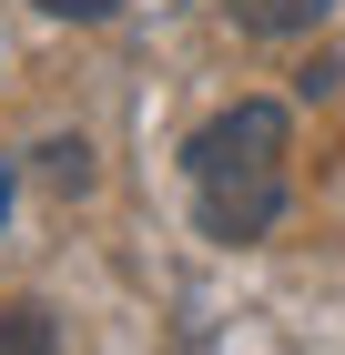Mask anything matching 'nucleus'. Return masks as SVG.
I'll return each instance as SVG.
<instances>
[{
  "instance_id": "f257e3e1",
  "label": "nucleus",
  "mask_w": 345,
  "mask_h": 355,
  "mask_svg": "<svg viewBox=\"0 0 345 355\" xmlns=\"http://www.w3.org/2000/svg\"><path fill=\"white\" fill-rule=\"evenodd\" d=\"M193 214L213 244H264L285 223V102H234L183 142Z\"/></svg>"
},
{
  "instance_id": "f03ea898",
  "label": "nucleus",
  "mask_w": 345,
  "mask_h": 355,
  "mask_svg": "<svg viewBox=\"0 0 345 355\" xmlns=\"http://www.w3.org/2000/svg\"><path fill=\"white\" fill-rule=\"evenodd\" d=\"M0 355H61V325L41 295H10L0 304Z\"/></svg>"
},
{
  "instance_id": "7ed1b4c3",
  "label": "nucleus",
  "mask_w": 345,
  "mask_h": 355,
  "mask_svg": "<svg viewBox=\"0 0 345 355\" xmlns=\"http://www.w3.org/2000/svg\"><path fill=\"white\" fill-rule=\"evenodd\" d=\"M325 10H335V0H234V21L264 31V41H274V31H315Z\"/></svg>"
},
{
  "instance_id": "20e7f679",
  "label": "nucleus",
  "mask_w": 345,
  "mask_h": 355,
  "mask_svg": "<svg viewBox=\"0 0 345 355\" xmlns=\"http://www.w3.org/2000/svg\"><path fill=\"white\" fill-rule=\"evenodd\" d=\"M41 183H51V193H81V183H92V142H71V132L41 142Z\"/></svg>"
},
{
  "instance_id": "39448f33",
  "label": "nucleus",
  "mask_w": 345,
  "mask_h": 355,
  "mask_svg": "<svg viewBox=\"0 0 345 355\" xmlns=\"http://www.w3.org/2000/svg\"><path fill=\"white\" fill-rule=\"evenodd\" d=\"M31 10H51V21H112L122 0H31Z\"/></svg>"
},
{
  "instance_id": "423d86ee",
  "label": "nucleus",
  "mask_w": 345,
  "mask_h": 355,
  "mask_svg": "<svg viewBox=\"0 0 345 355\" xmlns=\"http://www.w3.org/2000/svg\"><path fill=\"white\" fill-rule=\"evenodd\" d=\"M335 82H345V61H335V51H315V61H305V102H325Z\"/></svg>"
},
{
  "instance_id": "0eeeda50",
  "label": "nucleus",
  "mask_w": 345,
  "mask_h": 355,
  "mask_svg": "<svg viewBox=\"0 0 345 355\" xmlns=\"http://www.w3.org/2000/svg\"><path fill=\"white\" fill-rule=\"evenodd\" d=\"M0 214H10V183H0Z\"/></svg>"
}]
</instances>
